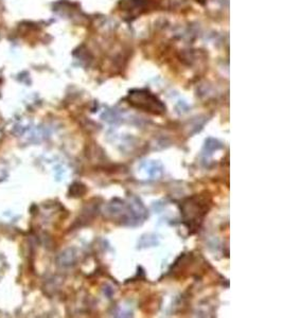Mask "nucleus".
<instances>
[{"label":"nucleus","instance_id":"obj_1","mask_svg":"<svg viewBox=\"0 0 283 318\" xmlns=\"http://www.w3.org/2000/svg\"><path fill=\"white\" fill-rule=\"evenodd\" d=\"M129 100L131 104L144 109L145 112H152L155 114H161L166 112L165 105L148 90L132 92L130 93Z\"/></svg>","mask_w":283,"mask_h":318}]
</instances>
